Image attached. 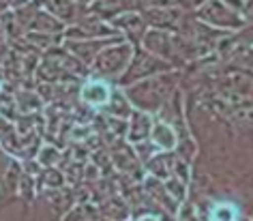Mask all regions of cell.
Returning a JSON list of instances; mask_svg holds the SVG:
<instances>
[{"mask_svg":"<svg viewBox=\"0 0 253 221\" xmlns=\"http://www.w3.org/2000/svg\"><path fill=\"white\" fill-rule=\"evenodd\" d=\"M82 97L92 105H105L110 101V88L105 82H88L82 90Z\"/></svg>","mask_w":253,"mask_h":221,"instance_id":"1","label":"cell"},{"mask_svg":"<svg viewBox=\"0 0 253 221\" xmlns=\"http://www.w3.org/2000/svg\"><path fill=\"white\" fill-rule=\"evenodd\" d=\"M153 140L159 144L161 148H174L176 135H174V131L169 127H166V125H159V127L155 129V133H153Z\"/></svg>","mask_w":253,"mask_h":221,"instance_id":"2","label":"cell"},{"mask_svg":"<svg viewBox=\"0 0 253 221\" xmlns=\"http://www.w3.org/2000/svg\"><path fill=\"white\" fill-rule=\"evenodd\" d=\"M238 211L232 204H217L211 211V221H236Z\"/></svg>","mask_w":253,"mask_h":221,"instance_id":"3","label":"cell"},{"mask_svg":"<svg viewBox=\"0 0 253 221\" xmlns=\"http://www.w3.org/2000/svg\"><path fill=\"white\" fill-rule=\"evenodd\" d=\"M137 221H159L155 217V215H148V217H142V219H137Z\"/></svg>","mask_w":253,"mask_h":221,"instance_id":"4","label":"cell"}]
</instances>
